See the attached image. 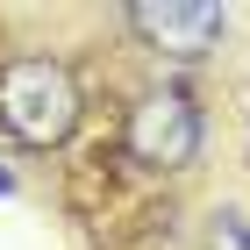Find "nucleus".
<instances>
[{
    "label": "nucleus",
    "instance_id": "4",
    "mask_svg": "<svg viewBox=\"0 0 250 250\" xmlns=\"http://www.w3.org/2000/svg\"><path fill=\"white\" fill-rule=\"evenodd\" d=\"M214 243H229V250H250V229H243V214H222V229H214Z\"/></svg>",
    "mask_w": 250,
    "mask_h": 250
},
{
    "label": "nucleus",
    "instance_id": "1",
    "mask_svg": "<svg viewBox=\"0 0 250 250\" xmlns=\"http://www.w3.org/2000/svg\"><path fill=\"white\" fill-rule=\"evenodd\" d=\"M0 122L29 143V150H50L79 129V86L64 64L50 58H21L0 72Z\"/></svg>",
    "mask_w": 250,
    "mask_h": 250
},
{
    "label": "nucleus",
    "instance_id": "3",
    "mask_svg": "<svg viewBox=\"0 0 250 250\" xmlns=\"http://www.w3.org/2000/svg\"><path fill=\"white\" fill-rule=\"evenodd\" d=\"M129 150L143 157V165H157V172H179L193 150H200V107H193L186 93H143L129 115Z\"/></svg>",
    "mask_w": 250,
    "mask_h": 250
},
{
    "label": "nucleus",
    "instance_id": "2",
    "mask_svg": "<svg viewBox=\"0 0 250 250\" xmlns=\"http://www.w3.org/2000/svg\"><path fill=\"white\" fill-rule=\"evenodd\" d=\"M129 29L165 58H208L229 29V15L214 0H129Z\"/></svg>",
    "mask_w": 250,
    "mask_h": 250
},
{
    "label": "nucleus",
    "instance_id": "5",
    "mask_svg": "<svg viewBox=\"0 0 250 250\" xmlns=\"http://www.w3.org/2000/svg\"><path fill=\"white\" fill-rule=\"evenodd\" d=\"M7 193H15V172H7V165H0V200H7Z\"/></svg>",
    "mask_w": 250,
    "mask_h": 250
}]
</instances>
